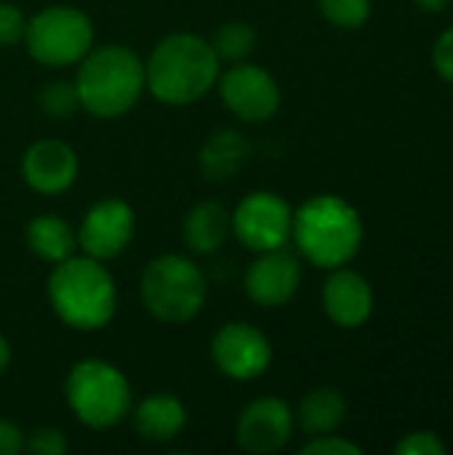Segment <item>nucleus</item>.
<instances>
[{
	"label": "nucleus",
	"mask_w": 453,
	"mask_h": 455,
	"mask_svg": "<svg viewBox=\"0 0 453 455\" xmlns=\"http://www.w3.org/2000/svg\"><path fill=\"white\" fill-rule=\"evenodd\" d=\"M133 208L120 197H107L88 208V213L83 216V224L77 229V245L85 256L96 261H109L128 248V243L133 240Z\"/></svg>",
	"instance_id": "nucleus-11"
},
{
	"label": "nucleus",
	"mask_w": 453,
	"mask_h": 455,
	"mask_svg": "<svg viewBox=\"0 0 453 455\" xmlns=\"http://www.w3.org/2000/svg\"><path fill=\"white\" fill-rule=\"evenodd\" d=\"M302 285V267L286 248L264 251L246 269V293L254 304L275 309L294 299Z\"/></svg>",
	"instance_id": "nucleus-13"
},
{
	"label": "nucleus",
	"mask_w": 453,
	"mask_h": 455,
	"mask_svg": "<svg viewBox=\"0 0 453 455\" xmlns=\"http://www.w3.org/2000/svg\"><path fill=\"white\" fill-rule=\"evenodd\" d=\"M27 245H29V251L40 261L59 264V261L72 256V251L77 245V237H75V232L69 229V224L61 216L43 213V216H35L29 221V227H27Z\"/></svg>",
	"instance_id": "nucleus-19"
},
{
	"label": "nucleus",
	"mask_w": 453,
	"mask_h": 455,
	"mask_svg": "<svg viewBox=\"0 0 453 455\" xmlns=\"http://www.w3.org/2000/svg\"><path fill=\"white\" fill-rule=\"evenodd\" d=\"M302 455H360V448L355 443H347L334 435H318L312 437L302 451Z\"/></svg>",
	"instance_id": "nucleus-27"
},
{
	"label": "nucleus",
	"mask_w": 453,
	"mask_h": 455,
	"mask_svg": "<svg viewBox=\"0 0 453 455\" xmlns=\"http://www.w3.org/2000/svg\"><path fill=\"white\" fill-rule=\"evenodd\" d=\"M133 427L150 443H171L187 427V408L174 395H152L136 405Z\"/></svg>",
	"instance_id": "nucleus-16"
},
{
	"label": "nucleus",
	"mask_w": 453,
	"mask_h": 455,
	"mask_svg": "<svg viewBox=\"0 0 453 455\" xmlns=\"http://www.w3.org/2000/svg\"><path fill=\"white\" fill-rule=\"evenodd\" d=\"M294 435V413L278 397L254 400L238 419V445L246 453L270 455L286 448Z\"/></svg>",
	"instance_id": "nucleus-12"
},
{
	"label": "nucleus",
	"mask_w": 453,
	"mask_h": 455,
	"mask_svg": "<svg viewBox=\"0 0 453 455\" xmlns=\"http://www.w3.org/2000/svg\"><path fill=\"white\" fill-rule=\"evenodd\" d=\"M344 416H347V403L331 387H318L307 392L299 405V424L310 437L331 435L334 429H339Z\"/></svg>",
	"instance_id": "nucleus-20"
},
{
	"label": "nucleus",
	"mask_w": 453,
	"mask_h": 455,
	"mask_svg": "<svg viewBox=\"0 0 453 455\" xmlns=\"http://www.w3.org/2000/svg\"><path fill=\"white\" fill-rule=\"evenodd\" d=\"M8 365H11V344H8V339L0 333V376L8 371Z\"/></svg>",
	"instance_id": "nucleus-30"
},
{
	"label": "nucleus",
	"mask_w": 453,
	"mask_h": 455,
	"mask_svg": "<svg viewBox=\"0 0 453 455\" xmlns=\"http://www.w3.org/2000/svg\"><path fill=\"white\" fill-rule=\"evenodd\" d=\"M75 419L91 429H112L131 411V384L107 360H80L64 384Z\"/></svg>",
	"instance_id": "nucleus-6"
},
{
	"label": "nucleus",
	"mask_w": 453,
	"mask_h": 455,
	"mask_svg": "<svg viewBox=\"0 0 453 455\" xmlns=\"http://www.w3.org/2000/svg\"><path fill=\"white\" fill-rule=\"evenodd\" d=\"M80 107L93 117L112 120L125 115L147 88L144 61L125 45H104L80 59L75 75Z\"/></svg>",
	"instance_id": "nucleus-3"
},
{
	"label": "nucleus",
	"mask_w": 453,
	"mask_h": 455,
	"mask_svg": "<svg viewBox=\"0 0 453 455\" xmlns=\"http://www.w3.org/2000/svg\"><path fill=\"white\" fill-rule=\"evenodd\" d=\"M211 357L227 379L254 381L267 373L272 344L251 323H227L211 341Z\"/></svg>",
	"instance_id": "nucleus-10"
},
{
	"label": "nucleus",
	"mask_w": 453,
	"mask_h": 455,
	"mask_svg": "<svg viewBox=\"0 0 453 455\" xmlns=\"http://www.w3.org/2000/svg\"><path fill=\"white\" fill-rule=\"evenodd\" d=\"M24 43L29 56L43 67L77 64L93 45L91 19L72 5H51L27 19Z\"/></svg>",
	"instance_id": "nucleus-7"
},
{
	"label": "nucleus",
	"mask_w": 453,
	"mask_h": 455,
	"mask_svg": "<svg viewBox=\"0 0 453 455\" xmlns=\"http://www.w3.org/2000/svg\"><path fill=\"white\" fill-rule=\"evenodd\" d=\"M422 11H427V13H438V11H443L446 5H449V0H414Z\"/></svg>",
	"instance_id": "nucleus-31"
},
{
	"label": "nucleus",
	"mask_w": 453,
	"mask_h": 455,
	"mask_svg": "<svg viewBox=\"0 0 453 455\" xmlns=\"http://www.w3.org/2000/svg\"><path fill=\"white\" fill-rule=\"evenodd\" d=\"M320 13L344 29H358L371 16V0H318Z\"/></svg>",
	"instance_id": "nucleus-23"
},
{
	"label": "nucleus",
	"mask_w": 453,
	"mask_h": 455,
	"mask_svg": "<svg viewBox=\"0 0 453 455\" xmlns=\"http://www.w3.org/2000/svg\"><path fill=\"white\" fill-rule=\"evenodd\" d=\"M219 61L211 40L192 32H174L155 45L144 64L147 88L163 104H195L216 85L222 75Z\"/></svg>",
	"instance_id": "nucleus-1"
},
{
	"label": "nucleus",
	"mask_w": 453,
	"mask_h": 455,
	"mask_svg": "<svg viewBox=\"0 0 453 455\" xmlns=\"http://www.w3.org/2000/svg\"><path fill=\"white\" fill-rule=\"evenodd\" d=\"M27 32V16L19 5L0 0V45H16L24 40Z\"/></svg>",
	"instance_id": "nucleus-25"
},
{
	"label": "nucleus",
	"mask_w": 453,
	"mask_h": 455,
	"mask_svg": "<svg viewBox=\"0 0 453 455\" xmlns=\"http://www.w3.org/2000/svg\"><path fill=\"white\" fill-rule=\"evenodd\" d=\"M21 176L40 195H61L77 179V155L67 141L40 139L24 152Z\"/></svg>",
	"instance_id": "nucleus-14"
},
{
	"label": "nucleus",
	"mask_w": 453,
	"mask_h": 455,
	"mask_svg": "<svg viewBox=\"0 0 453 455\" xmlns=\"http://www.w3.org/2000/svg\"><path fill=\"white\" fill-rule=\"evenodd\" d=\"M48 301L64 325L75 331H99L117 309V288L101 261L69 256L51 269Z\"/></svg>",
	"instance_id": "nucleus-2"
},
{
	"label": "nucleus",
	"mask_w": 453,
	"mask_h": 455,
	"mask_svg": "<svg viewBox=\"0 0 453 455\" xmlns=\"http://www.w3.org/2000/svg\"><path fill=\"white\" fill-rule=\"evenodd\" d=\"M395 453L400 455H446V445L435 432H414L403 443L395 445Z\"/></svg>",
	"instance_id": "nucleus-26"
},
{
	"label": "nucleus",
	"mask_w": 453,
	"mask_h": 455,
	"mask_svg": "<svg viewBox=\"0 0 453 455\" xmlns=\"http://www.w3.org/2000/svg\"><path fill=\"white\" fill-rule=\"evenodd\" d=\"M291 237L310 264L336 269L352 261L360 251L363 224L347 200L336 195H318L294 213Z\"/></svg>",
	"instance_id": "nucleus-4"
},
{
	"label": "nucleus",
	"mask_w": 453,
	"mask_h": 455,
	"mask_svg": "<svg viewBox=\"0 0 453 455\" xmlns=\"http://www.w3.org/2000/svg\"><path fill=\"white\" fill-rule=\"evenodd\" d=\"M433 61H435V69L441 72V77H446V80L453 83V27H449L438 37L435 51H433Z\"/></svg>",
	"instance_id": "nucleus-28"
},
{
	"label": "nucleus",
	"mask_w": 453,
	"mask_h": 455,
	"mask_svg": "<svg viewBox=\"0 0 453 455\" xmlns=\"http://www.w3.org/2000/svg\"><path fill=\"white\" fill-rule=\"evenodd\" d=\"M216 83L224 107L246 123L270 120L280 107V88L259 64L235 61L224 75H219Z\"/></svg>",
	"instance_id": "nucleus-9"
},
{
	"label": "nucleus",
	"mask_w": 453,
	"mask_h": 455,
	"mask_svg": "<svg viewBox=\"0 0 453 455\" xmlns=\"http://www.w3.org/2000/svg\"><path fill=\"white\" fill-rule=\"evenodd\" d=\"M294 229V211L275 192H251L232 213L235 237L256 253L286 248Z\"/></svg>",
	"instance_id": "nucleus-8"
},
{
	"label": "nucleus",
	"mask_w": 453,
	"mask_h": 455,
	"mask_svg": "<svg viewBox=\"0 0 453 455\" xmlns=\"http://www.w3.org/2000/svg\"><path fill=\"white\" fill-rule=\"evenodd\" d=\"M211 45H214L219 59H227L232 64L243 61L256 48V29L248 21H227L214 32Z\"/></svg>",
	"instance_id": "nucleus-21"
},
{
	"label": "nucleus",
	"mask_w": 453,
	"mask_h": 455,
	"mask_svg": "<svg viewBox=\"0 0 453 455\" xmlns=\"http://www.w3.org/2000/svg\"><path fill=\"white\" fill-rule=\"evenodd\" d=\"M232 232V216L224 211V205L214 203V200H203L198 205L190 208V213L184 216V245L192 253L208 256L214 251H219L227 237Z\"/></svg>",
	"instance_id": "nucleus-17"
},
{
	"label": "nucleus",
	"mask_w": 453,
	"mask_h": 455,
	"mask_svg": "<svg viewBox=\"0 0 453 455\" xmlns=\"http://www.w3.org/2000/svg\"><path fill=\"white\" fill-rule=\"evenodd\" d=\"M251 157V144L243 133L224 128L208 136V141L200 149V171L208 181H227Z\"/></svg>",
	"instance_id": "nucleus-18"
},
{
	"label": "nucleus",
	"mask_w": 453,
	"mask_h": 455,
	"mask_svg": "<svg viewBox=\"0 0 453 455\" xmlns=\"http://www.w3.org/2000/svg\"><path fill=\"white\" fill-rule=\"evenodd\" d=\"M24 451L35 455H61L69 451V443L67 437L53 429V427H40L35 429L27 440H24Z\"/></svg>",
	"instance_id": "nucleus-24"
},
{
	"label": "nucleus",
	"mask_w": 453,
	"mask_h": 455,
	"mask_svg": "<svg viewBox=\"0 0 453 455\" xmlns=\"http://www.w3.org/2000/svg\"><path fill=\"white\" fill-rule=\"evenodd\" d=\"M37 107L53 117V120H67L72 117L77 109H80V96H77V88H75V80L67 83V80H53V83H45L40 91H37Z\"/></svg>",
	"instance_id": "nucleus-22"
},
{
	"label": "nucleus",
	"mask_w": 453,
	"mask_h": 455,
	"mask_svg": "<svg viewBox=\"0 0 453 455\" xmlns=\"http://www.w3.org/2000/svg\"><path fill=\"white\" fill-rule=\"evenodd\" d=\"M24 451V435L16 424L0 419V455H16Z\"/></svg>",
	"instance_id": "nucleus-29"
},
{
	"label": "nucleus",
	"mask_w": 453,
	"mask_h": 455,
	"mask_svg": "<svg viewBox=\"0 0 453 455\" xmlns=\"http://www.w3.org/2000/svg\"><path fill=\"white\" fill-rule=\"evenodd\" d=\"M323 309L339 328H358L371 317L374 293L363 275L336 267L323 285Z\"/></svg>",
	"instance_id": "nucleus-15"
},
{
	"label": "nucleus",
	"mask_w": 453,
	"mask_h": 455,
	"mask_svg": "<svg viewBox=\"0 0 453 455\" xmlns=\"http://www.w3.org/2000/svg\"><path fill=\"white\" fill-rule=\"evenodd\" d=\"M139 293L144 309L155 320L182 325L198 317L206 307L208 283L203 269L192 259L166 253L147 264L139 283Z\"/></svg>",
	"instance_id": "nucleus-5"
}]
</instances>
